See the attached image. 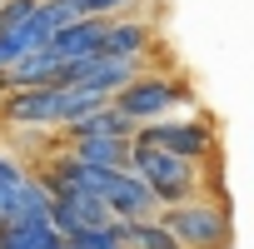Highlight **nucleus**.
<instances>
[{
    "instance_id": "obj_1",
    "label": "nucleus",
    "mask_w": 254,
    "mask_h": 249,
    "mask_svg": "<svg viewBox=\"0 0 254 249\" xmlns=\"http://www.w3.org/2000/svg\"><path fill=\"white\" fill-rule=\"evenodd\" d=\"M125 170H130V175L155 194L160 209H170V204H190V199L199 194V185H204L199 165L175 160V155L150 150V145H135V140H130V160H125Z\"/></svg>"
},
{
    "instance_id": "obj_2",
    "label": "nucleus",
    "mask_w": 254,
    "mask_h": 249,
    "mask_svg": "<svg viewBox=\"0 0 254 249\" xmlns=\"http://www.w3.org/2000/svg\"><path fill=\"white\" fill-rule=\"evenodd\" d=\"M180 249H229L234 229H229V214L224 204H204V199H190V204H170L155 214Z\"/></svg>"
},
{
    "instance_id": "obj_3",
    "label": "nucleus",
    "mask_w": 254,
    "mask_h": 249,
    "mask_svg": "<svg viewBox=\"0 0 254 249\" xmlns=\"http://www.w3.org/2000/svg\"><path fill=\"white\" fill-rule=\"evenodd\" d=\"M185 100H190V90L180 80H170V75H140L120 95H110V110L125 115L130 124H150V120H170Z\"/></svg>"
},
{
    "instance_id": "obj_4",
    "label": "nucleus",
    "mask_w": 254,
    "mask_h": 249,
    "mask_svg": "<svg viewBox=\"0 0 254 249\" xmlns=\"http://www.w3.org/2000/svg\"><path fill=\"white\" fill-rule=\"evenodd\" d=\"M135 145H150V150H165L175 160H209L214 150V130L199 120H150V124H135Z\"/></svg>"
},
{
    "instance_id": "obj_5",
    "label": "nucleus",
    "mask_w": 254,
    "mask_h": 249,
    "mask_svg": "<svg viewBox=\"0 0 254 249\" xmlns=\"http://www.w3.org/2000/svg\"><path fill=\"white\" fill-rule=\"evenodd\" d=\"M75 20V10L65 5V0H35V10L10 30V35H0L5 40V50H10V60H20V55H35V50H45L50 40H55V30H65Z\"/></svg>"
},
{
    "instance_id": "obj_6",
    "label": "nucleus",
    "mask_w": 254,
    "mask_h": 249,
    "mask_svg": "<svg viewBox=\"0 0 254 249\" xmlns=\"http://www.w3.org/2000/svg\"><path fill=\"white\" fill-rule=\"evenodd\" d=\"M105 25H110V20H95V15H75L65 30H55V40H50L45 50H50L55 60H85V55H100Z\"/></svg>"
},
{
    "instance_id": "obj_7",
    "label": "nucleus",
    "mask_w": 254,
    "mask_h": 249,
    "mask_svg": "<svg viewBox=\"0 0 254 249\" xmlns=\"http://www.w3.org/2000/svg\"><path fill=\"white\" fill-rule=\"evenodd\" d=\"M155 30L145 20H110L105 25V40H100V55H115V60H140L150 50Z\"/></svg>"
},
{
    "instance_id": "obj_8",
    "label": "nucleus",
    "mask_w": 254,
    "mask_h": 249,
    "mask_svg": "<svg viewBox=\"0 0 254 249\" xmlns=\"http://www.w3.org/2000/svg\"><path fill=\"white\" fill-rule=\"evenodd\" d=\"M65 135H70V140H135V124L105 105V110H90V115L70 120Z\"/></svg>"
},
{
    "instance_id": "obj_9",
    "label": "nucleus",
    "mask_w": 254,
    "mask_h": 249,
    "mask_svg": "<svg viewBox=\"0 0 254 249\" xmlns=\"http://www.w3.org/2000/svg\"><path fill=\"white\" fill-rule=\"evenodd\" d=\"M110 229L120 234V244H125V249H180V244H175V234H170L160 219H115Z\"/></svg>"
},
{
    "instance_id": "obj_10",
    "label": "nucleus",
    "mask_w": 254,
    "mask_h": 249,
    "mask_svg": "<svg viewBox=\"0 0 254 249\" xmlns=\"http://www.w3.org/2000/svg\"><path fill=\"white\" fill-rule=\"evenodd\" d=\"M65 155L80 160V165H90V170H125V160H130V140H75Z\"/></svg>"
},
{
    "instance_id": "obj_11",
    "label": "nucleus",
    "mask_w": 254,
    "mask_h": 249,
    "mask_svg": "<svg viewBox=\"0 0 254 249\" xmlns=\"http://www.w3.org/2000/svg\"><path fill=\"white\" fill-rule=\"evenodd\" d=\"M75 15H95V20H110L115 10H130L135 0H65Z\"/></svg>"
},
{
    "instance_id": "obj_12",
    "label": "nucleus",
    "mask_w": 254,
    "mask_h": 249,
    "mask_svg": "<svg viewBox=\"0 0 254 249\" xmlns=\"http://www.w3.org/2000/svg\"><path fill=\"white\" fill-rule=\"evenodd\" d=\"M20 180H25V170H20L10 155H0V219H5V204H10V194H15Z\"/></svg>"
},
{
    "instance_id": "obj_13",
    "label": "nucleus",
    "mask_w": 254,
    "mask_h": 249,
    "mask_svg": "<svg viewBox=\"0 0 254 249\" xmlns=\"http://www.w3.org/2000/svg\"><path fill=\"white\" fill-rule=\"evenodd\" d=\"M70 244H80V249H125V244H120V234H115L110 224H105V229H80Z\"/></svg>"
},
{
    "instance_id": "obj_14",
    "label": "nucleus",
    "mask_w": 254,
    "mask_h": 249,
    "mask_svg": "<svg viewBox=\"0 0 254 249\" xmlns=\"http://www.w3.org/2000/svg\"><path fill=\"white\" fill-rule=\"evenodd\" d=\"M30 10H35V0H0V35H10Z\"/></svg>"
},
{
    "instance_id": "obj_15",
    "label": "nucleus",
    "mask_w": 254,
    "mask_h": 249,
    "mask_svg": "<svg viewBox=\"0 0 254 249\" xmlns=\"http://www.w3.org/2000/svg\"><path fill=\"white\" fill-rule=\"evenodd\" d=\"M10 65V50H5V40H0V70H5Z\"/></svg>"
},
{
    "instance_id": "obj_16",
    "label": "nucleus",
    "mask_w": 254,
    "mask_h": 249,
    "mask_svg": "<svg viewBox=\"0 0 254 249\" xmlns=\"http://www.w3.org/2000/svg\"><path fill=\"white\" fill-rule=\"evenodd\" d=\"M65 249H80V244H70V239H65Z\"/></svg>"
},
{
    "instance_id": "obj_17",
    "label": "nucleus",
    "mask_w": 254,
    "mask_h": 249,
    "mask_svg": "<svg viewBox=\"0 0 254 249\" xmlns=\"http://www.w3.org/2000/svg\"><path fill=\"white\" fill-rule=\"evenodd\" d=\"M0 95H5V90H0Z\"/></svg>"
}]
</instances>
